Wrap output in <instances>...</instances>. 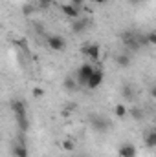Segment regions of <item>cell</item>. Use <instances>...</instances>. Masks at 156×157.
<instances>
[{"mask_svg":"<svg viewBox=\"0 0 156 157\" xmlns=\"http://www.w3.org/2000/svg\"><path fill=\"white\" fill-rule=\"evenodd\" d=\"M149 95H151V99H154L156 101V86H153V88L149 90Z\"/></svg>","mask_w":156,"mask_h":157,"instance_id":"21","label":"cell"},{"mask_svg":"<svg viewBox=\"0 0 156 157\" xmlns=\"http://www.w3.org/2000/svg\"><path fill=\"white\" fill-rule=\"evenodd\" d=\"M11 110H13L15 115H22V113H26V106H24V102H22L20 99H17V101L11 102Z\"/></svg>","mask_w":156,"mask_h":157,"instance_id":"9","label":"cell"},{"mask_svg":"<svg viewBox=\"0 0 156 157\" xmlns=\"http://www.w3.org/2000/svg\"><path fill=\"white\" fill-rule=\"evenodd\" d=\"M61 148H63L64 152H74V150H76V141H74V139H64V141L61 143Z\"/></svg>","mask_w":156,"mask_h":157,"instance_id":"13","label":"cell"},{"mask_svg":"<svg viewBox=\"0 0 156 157\" xmlns=\"http://www.w3.org/2000/svg\"><path fill=\"white\" fill-rule=\"evenodd\" d=\"M94 71H96L94 64L84 62V64H81V66H79L77 75H76V80H77L81 86H88V80H90V77L94 75Z\"/></svg>","mask_w":156,"mask_h":157,"instance_id":"1","label":"cell"},{"mask_svg":"<svg viewBox=\"0 0 156 157\" xmlns=\"http://www.w3.org/2000/svg\"><path fill=\"white\" fill-rule=\"evenodd\" d=\"M46 42H48V48L51 51H64V48H66V40L61 35H50Z\"/></svg>","mask_w":156,"mask_h":157,"instance_id":"2","label":"cell"},{"mask_svg":"<svg viewBox=\"0 0 156 157\" xmlns=\"http://www.w3.org/2000/svg\"><path fill=\"white\" fill-rule=\"evenodd\" d=\"M116 64L119 68H129L130 66V57L127 53H119V55H116Z\"/></svg>","mask_w":156,"mask_h":157,"instance_id":"11","label":"cell"},{"mask_svg":"<svg viewBox=\"0 0 156 157\" xmlns=\"http://www.w3.org/2000/svg\"><path fill=\"white\" fill-rule=\"evenodd\" d=\"M77 80H76V78H72V77H66L64 78V88H66V90H76V88H77Z\"/></svg>","mask_w":156,"mask_h":157,"instance_id":"14","label":"cell"},{"mask_svg":"<svg viewBox=\"0 0 156 157\" xmlns=\"http://www.w3.org/2000/svg\"><path fill=\"white\" fill-rule=\"evenodd\" d=\"M72 28H74V31H83V29H84V22H83V20H74V26H72Z\"/></svg>","mask_w":156,"mask_h":157,"instance_id":"18","label":"cell"},{"mask_svg":"<svg viewBox=\"0 0 156 157\" xmlns=\"http://www.w3.org/2000/svg\"><path fill=\"white\" fill-rule=\"evenodd\" d=\"M127 113H129V108H127L125 104H121V102H119V104H116V106H114V115H116V117L123 119Z\"/></svg>","mask_w":156,"mask_h":157,"instance_id":"12","label":"cell"},{"mask_svg":"<svg viewBox=\"0 0 156 157\" xmlns=\"http://www.w3.org/2000/svg\"><path fill=\"white\" fill-rule=\"evenodd\" d=\"M145 42H147L151 48H156V31H151V33H147V37H145Z\"/></svg>","mask_w":156,"mask_h":157,"instance_id":"15","label":"cell"},{"mask_svg":"<svg viewBox=\"0 0 156 157\" xmlns=\"http://www.w3.org/2000/svg\"><path fill=\"white\" fill-rule=\"evenodd\" d=\"M136 154H138L136 152V146L134 144H129V143L127 144H121L117 148V155L119 157H136Z\"/></svg>","mask_w":156,"mask_h":157,"instance_id":"6","label":"cell"},{"mask_svg":"<svg viewBox=\"0 0 156 157\" xmlns=\"http://www.w3.org/2000/svg\"><path fill=\"white\" fill-rule=\"evenodd\" d=\"M31 95H33L35 99H42V97H44V90H42V88H33V90H31Z\"/></svg>","mask_w":156,"mask_h":157,"instance_id":"17","label":"cell"},{"mask_svg":"<svg viewBox=\"0 0 156 157\" xmlns=\"http://www.w3.org/2000/svg\"><path fill=\"white\" fill-rule=\"evenodd\" d=\"M15 121H17V124H18V128H20V132H22V133H24V132H28L30 122H28L26 113H22V115H15Z\"/></svg>","mask_w":156,"mask_h":157,"instance_id":"10","label":"cell"},{"mask_svg":"<svg viewBox=\"0 0 156 157\" xmlns=\"http://www.w3.org/2000/svg\"><path fill=\"white\" fill-rule=\"evenodd\" d=\"M143 143H145V146H147V148H156V130H151V132H147V133H145Z\"/></svg>","mask_w":156,"mask_h":157,"instance_id":"7","label":"cell"},{"mask_svg":"<svg viewBox=\"0 0 156 157\" xmlns=\"http://www.w3.org/2000/svg\"><path fill=\"white\" fill-rule=\"evenodd\" d=\"M129 113L136 119V121H140V119H142V110H140V108H130V110H129Z\"/></svg>","mask_w":156,"mask_h":157,"instance_id":"16","label":"cell"},{"mask_svg":"<svg viewBox=\"0 0 156 157\" xmlns=\"http://www.w3.org/2000/svg\"><path fill=\"white\" fill-rule=\"evenodd\" d=\"M103 80H105V73H103V70H96L94 75H92L90 80H88V86H86V88H90V90H97V88L103 84Z\"/></svg>","mask_w":156,"mask_h":157,"instance_id":"4","label":"cell"},{"mask_svg":"<svg viewBox=\"0 0 156 157\" xmlns=\"http://www.w3.org/2000/svg\"><path fill=\"white\" fill-rule=\"evenodd\" d=\"M37 2H39L42 7H46V6H50V4H51V0H37Z\"/></svg>","mask_w":156,"mask_h":157,"instance_id":"22","label":"cell"},{"mask_svg":"<svg viewBox=\"0 0 156 157\" xmlns=\"http://www.w3.org/2000/svg\"><path fill=\"white\" fill-rule=\"evenodd\" d=\"M130 2H134V4H138V2H140V0H130Z\"/></svg>","mask_w":156,"mask_h":157,"instance_id":"24","label":"cell"},{"mask_svg":"<svg viewBox=\"0 0 156 157\" xmlns=\"http://www.w3.org/2000/svg\"><path fill=\"white\" fill-rule=\"evenodd\" d=\"M70 4H74L76 7L81 9V7H83V4H84V0H70Z\"/></svg>","mask_w":156,"mask_h":157,"instance_id":"19","label":"cell"},{"mask_svg":"<svg viewBox=\"0 0 156 157\" xmlns=\"http://www.w3.org/2000/svg\"><path fill=\"white\" fill-rule=\"evenodd\" d=\"M90 2H92V4H96V6H105L109 0H90Z\"/></svg>","mask_w":156,"mask_h":157,"instance_id":"20","label":"cell"},{"mask_svg":"<svg viewBox=\"0 0 156 157\" xmlns=\"http://www.w3.org/2000/svg\"><path fill=\"white\" fill-rule=\"evenodd\" d=\"M83 55H84L88 60L96 62V60L101 59V48H99L97 44H86V46L83 48Z\"/></svg>","mask_w":156,"mask_h":157,"instance_id":"3","label":"cell"},{"mask_svg":"<svg viewBox=\"0 0 156 157\" xmlns=\"http://www.w3.org/2000/svg\"><path fill=\"white\" fill-rule=\"evenodd\" d=\"M61 11H63L64 17H68V18H72V20H74V18L77 20L79 18V7H76V6L70 4V2H68V4H61Z\"/></svg>","mask_w":156,"mask_h":157,"instance_id":"5","label":"cell"},{"mask_svg":"<svg viewBox=\"0 0 156 157\" xmlns=\"http://www.w3.org/2000/svg\"><path fill=\"white\" fill-rule=\"evenodd\" d=\"M13 155H15V157H30L26 144H24V143H18V144H15V146H13Z\"/></svg>","mask_w":156,"mask_h":157,"instance_id":"8","label":"cell"},{"mask_svg":"<svg viewBox=\"0 0 156 157\" xmlns=\"http://www.w3.org/2000/svg\"><path fill=\"white\" fill-rule=\"evenodd\" d=\"M24 15H31V11H33V7H28V6H24Z\"/></svg>","mask_w":156,"mask_h":157,"instance_id":"23","label":"cell"}]
</instances>
